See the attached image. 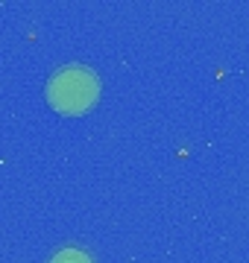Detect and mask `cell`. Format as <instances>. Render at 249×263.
I'll use <instances>...</instances> for the list:
<instances>
[{
	"label": "cell",
	"mask_w": 249,
	"mask_h": 263,
	"mask_svg": "<svg viewBox=\"0 0 249 263\" xmlns=\"http://www.w3.org/2000/svg\"><path fill=\"white\" fill-rule=\"evenodd\" d=\"M50 263H94V260H91V254L88 252L67 246V249H59V252L50 257Z\"/></svg>",
	"instance_id": "2"
},
{
	"label": "cell",
	"mask_w": 249,
	"mask_h": 263,
	"mask_svg": "<svg viewBox=\"0 0 249 263\" xmlns=\"http://www.w3.org/2000/svg\"><path fill=\"white\" fill-rule=\"evenodd\" d=\"M100 94V82H97L94 70L82 65H67L50 76L47 82V100L53 108L65 114H79L91 108Z\"/></svg>",
	"instance_id": "1"
}]
</instances>
